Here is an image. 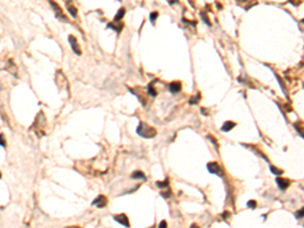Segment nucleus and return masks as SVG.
<instances>
[{
    "label": "nucleus",
    "mask_w": 304,
    "mask_h": 228,
    "mask_svg": "<svg viewBox=\"0 0 304 228\" xmlns=\"http://www.w3.org/2000/svg\"><path fill=\"white\" fill-rule=\"evenodd\" d=\"M137 134L139 136L143 138H146V139H149V138H153L154 136H156V130L154 129L151 126H148L146 123L144 122H140L139 125L137 127V130H136Z\"/></svg>",
    "instance_id": "f257e3e1"
},
{
    "label": "nucleus",
    "mask_w": 304,
    "mask_h": 228,
    "mask_svg": "<svg viewBox=\"0 0 304 228\" xmlns=\"http://www.w3.org/2000/svg\"><path fill=\"white\" fill-rule=\"evenodd\" d=\"M68 41H69V44H70V46H71V49L73 50V52L75 53V54H77V55L81 54L80 47H79V45H78V43H77V39H76L74 36L70 35L69 37H68Z\"/></svg>",
    "instance_id": "f03ea898"
},
{
    "label": "nucleus",
    "mask_w": 304,
    "mask_h": 228,
    "mask_svg": "<svg viewBox=\"0 0 304 228\" xmlns=\"http://www.w3.org/2000/svg\"><path fill=\"white\" fill-rule=\"evenodd\" d=\"M114 219L117 221L118 223H120V224H122L123 226L129 228L130 227V223H129V219H128V216H127L126 214H119V215H115L114 216Z\"/></svg>",
    "instance_id": "7ed1b4c3"
},
{
    "label": "nucleus",
    "mask_w": 304,
    "mask_h": 228,
    "mask_svg": "<svg viewBox=\"0 0 304 228\" xmlns=\"http://www.w3.org/2000/svg\"><path fill=\"white\" fill-rule=\"evenodd\" d=\"M207 168L209 170V172H211V173H215L218 174V176H222L223 174L222 169L220 168V166L218 165L217 162H209L207 164Z\"/></svg>",
    "instance_id": "20e7f679"
},
{
    "label": "nucleus",
    "mask_w": 304,
    "mask_h": 228,
    "mask_svg": "<svg viewBox=\"0 0 304 228\" xmlns=\"http://www.w3.org/2000/svg\"><path fill=\"white\" fill-rule=\"evenodd\" d=\"M108 204V199L103 195H99L95 200L92 201V205L96 206L97 208H103Z\"/></svg>",
    "instance_id": "39448f33"
},
{
    "label": "nucleus",
    "mask_w": 304,
    "mask_h": 228,
    "mask_svg": "<svg viewBox=\"0 0 304 228\" xmlns=\"http://www.w3.org/2000/svg\"><path fill=\"white\" fill-rule=\"evenodd\" d=\"M50 4L53 6V7L55 8L54 11H55V15H56V17L58 18V20H64V21H67V18H66V16L64 15V13L62 12V10H61V8L59 7V5L57 3H55V2H50Z\"/></svg>",
    "instance_id": "423d86ee"
},
{
    "label": "nucleus",
    "mask_w": 304,
    "mask_h": 228,
    "mask_svg": "<svg viewBox=\"0 0 304 228\" xmlns=\"http://www.w3.org/2000/svg\"><path fill=\"white\" fill-rule=\"evenodd\" d=\"M169 90L173 93H178L182 90V83L180 81H173L169 84Z\"/></svg>",
    "instance_id": "0eeeda50"
},
{
    "label": "nucleus",
    "mask_w": 304,
    "mask_h": 228,
    "mask_svg": "<svg viewBox=\"0 0 304 228\" xmlns=\"http://www.w3.org/2000/svg\"><path fill=\"white\" fill-rule=\"evenodd\" d=\"M277 184L278 186H279V187L281 190H286L287 187H289V185H290V183H289L288 180H286V178H278L277 180Z\"/></svg>",
    "instance_id": "6e6552de"
},
{
    "label": "nucleus",
    "mask_w": 304,
    "mask_h": 228,
    "mask_svg": "<svg viewBox=\"0 0 304 228\" xmlns=\"http://www.w3.org/2000/svg\"><path fill=\"white\" fill-rule=\"evenodd\" d=\"M234 127H235V123L231 122V121H227V122H225L222 127H221V130L224 132H228L230 131L231 129H233Z\"/></svg>",
    "instance_id": "1a4fd4ad"
},
{
    "label": "nucleus",
    "mask_w": 304,
    "mask_h": 228,
    "mask_svg": "<svg viewBox=\"0 0 304 228\" xmlns=\"http://www.w3.org/2000/svg\"><path fill=\"white\" fill-rule=\"evenodd\" d=\"M131 178H140V180H146V176L145 174L143 173L142 171H135L133 172V173L131 174Z\"/></svg>",
    "instance_id": "9d476101"
},
{
    "label": "nucleus",
    "mask_w": 304,
    "mask_h": 228,
    "mask_svg": "<svg viewBox=\"0 0 304 228\" xmlns=\"http://www.w3.org/2000/svg\"><path fill=\"white\" fill-rule=\"evenodd\" d=\"M154 83H155L154 81H152L151 83H149V84H148V86H147L148 93H149V94L151 95V97H156V95H157V92H156V91H155L154 87H153V85H154Z\"/></svg>",
    "instance_id": "9b49d317"
},
{
    "label": "nucleus",
    "mask_w": 304,
    "mask_h": 228,
    "mask_svg": "<svg viewBox=\"0 0 304 228\" xmlns=\"http://www.w3.org/2000/svg\"><path fill=\"white\" fill-rule=\"evenodd\" d=\"M124 14H125V9L124 8H121V9L118 11V13L116 14V16H115V21L121 20L123 18V16H124Z\"/></svg>",
    "instance_id": "f8f14e48"
},
{
    "label": "nucleus",
    "mask_w": 304,
    "mask_h": 228,
    "mask_svg": "<svg viewBox=\"0 0 304 228\" xmlns=\"http://www.w3.org/2000/svg\"><path fill=\"white\" fill-rule=\"evenodd\" d=\"M155 185H156L157 187H160V189H162V187H166L167 185H168V180H165L164 182H162V183H161V182H156V183H155Z\"/></svg>",
    "instance_id": "ddd939ff"
},
{
    "label": "nucleus",
    "mask_w": 304,
    "mask_h": 228,
    "mask_svg": "<svg viewBox=\"0 0 304 228\" xmlns=\"http://www.w3.org/2000/svg\"><path fill=\"white\" fill-rule=\"evenodd\" d=\"M68 11H69V13L71 14L72 16H74V17H75L76 14H77V9H76L74 6H68Z\"/></svg>",
    "instance_id": "4468645a"
},
{
    "label": "nucleus",
    "mask_w": 304,
    "mask_h": 228,
    "mask_svg": "<svg viewBox=\"0 0 304 228\" xmlns=\"http://www.w3.org/2000/svg\"><path fill=\"white\" fill-rule=\"evenodd\" d=\"M199 101H200V94H197L196 97H191V99H190V101H189V103H190L191 104H196Z\"/></svg>",
    "instance_id": "2eb2a0df"
},
{
    "label": "nucleus",
    "mask_w": 304,
    "mask_h": 228,
    "mask_svg": "<svg viewBox=\"0 0 304 228\" xmlns=\"http://www.w3.org/2000/svg\"><path fill=\"white\" fill-rule=\"evenodd\" d=\"M157 17H158V12H156V11L151 12L149 15V20H150V21H152V22H154V20H156Z\"/></svg>",
    "instance_id": "dca6fc26"
},
{
    "label": "nucleus",
    "mask_w": 304,
    "mask_h": 228,
    "mask_svg": "<svg viewBox=\"0 0 304 228\" xmlns=\"http://www.w3.org/2000/svg\"><path fill=\"white\" fill-rule=\"evenodd\" d=\"M201 16H202V20L205 21V23H207L208 25H211V22H210L209 18H208V16L206 15V14L204 13V12H201Z\"/></svg>",
    "instance_id": "f3484780"
},
{
    "label": "nucleus",
    "mask_w": 304,
    "mask_h": 228,
    "mask_svg": "<svg viewBox=\"0 0 304 228\" xmlns=\"http://www.w3.org/2000/svg\"><path fill=\"white\" fill-rule=\"evenodd\" d=\"M271 170L273 171V173H275V174H281L282 172H283L281 169H279V168L275 167V166H271Z\"/></svg>",
    "instance_id": "a211bd4d"
},
{
    "label": "nucleus",
    "mask_w": 304,
    "mask_h": 228,
    "mask_svg": "<svg viewBox=\"0 0 304 228\" xmlns=\"http://www.w3.org/2000/svg\"><path fill=\"white\" fill-rule=\"evenodd\" d=\"M247 207L252 208V209L256 208V202L254 201V200H250V201H248L247 202Z\"/></svg>",
    "instance_id": "6ab92c4d"
},
{
    "label": "nucleus",
    "mask_w": 304,
    "mask_h": 228,
    "mask_svg": "<svg viewBox=\"0 0 304 228\" xmlns=\"http://www.w3.org/2000/svg\"><path fill=\"white\" fill-rule=\"evenodd\" d=\"M158 228H167V223H166V221H164V220L161 221V222L159 223V225H158Z\"/></svg>",
    "instance_id": "aec40b11"
},
{
    "label": "nucleus",
    "mask_w": 304,
    "mask_h": 228,
    "mask_svg": "<svg viewBox=\"0 0 304 228\" xmlns=\"http://www.w3.org/2000/svg\"><path fill=\"white\" fill-rule=\"evenodd\" d=\"M296 215H297L298 217H303V216H304V208L301 209V210H299L298 212L296 213Z\"/></svg>",
    "instance_id": "412c9836"
},
{
    "label": "nucleus",
    "mask_w": 304,
    "mask_h": 228,
    "mask_svg": "<svg viewBox=\"0 0 304 228\" xmlns=\"http://www.w3.org/2000/svg\"><path fill=\"white\" fill-rule=\"evenodd\" d=\"M1 146L5 147V141H3V135L1 134Z\"/></svg>",
    "instance_id": "4be33fe9"
},
{
    "label": "nucleus",
    "mask_w": 304,
    "mask_h": 228,
    "mask_svg": "<svg viewBox=\"0 0 304 228\" xmlns=\"http://www.w3.org/2000/svg\"><path fill=\"white\" fill-rule=\"evenodd\" d=\"M190 228H200V227L198 226L197 224H192V225H191V227H190Z\"/></svg>",
    "instance_id": "5701e85b"
},
{
    "label": "nucleus",
    "mask_w": 304,
    "mask_h": 228,
    "mask_svg": "<svg viewBox=\"0 0 304 228\" xmlns=\"http://www.w3.org/2000/svg\"><path fill=\"white\" fill-rule=\"evenodd\" d=\"M299 132H300V133H301V135H302L303 137H304V132H303V130H299Z\"/></svg>",
    "instance_id": "b1692460"
}]
</instances>
